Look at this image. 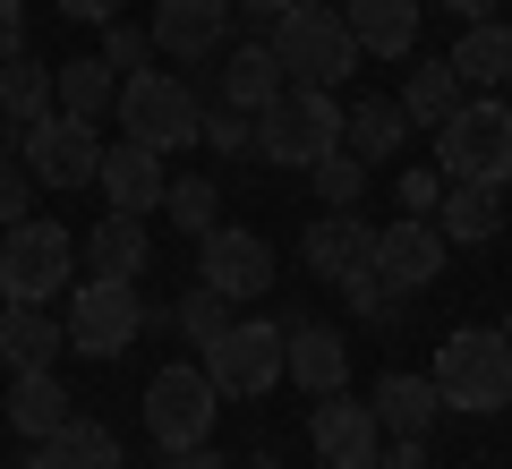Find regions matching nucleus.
<instances>
[{"mask_svg":"<svg viewBox=\"0 0 512 469\" xmlns=\"http://www.w3.org/2000/svg\"><path fill=\"white\" fill-rule=\"evenodd\" d=\"M436 393H444V410H461V418H495V410H512V342L495 325H453L436 342Z\"/></svg>","mask_w":512,"mask_h":469,"instance_id":"f257e3e1","label":"nucleus"},{"mask_svg":"<svg viewBox=\"0 0 512 469\" xmlns=\"http://www.w3.org/2000/svg\"><path fill=\"white\" fill-rule=\"evenodd\" d=\"M265 43H274V60H282V77H291V86H342V77L367 60L333 0H291V9L265 26Z\"/></svg>","mask_w":512,"mask_h":469,"instance_id":"f03ea898","label":"nucleus"},{"mask_svg":"<svg viewBox=\"0 0 512 469\" xmlns=\"http://www.w3.org/2000/svg\"><path fill=\"white\" fill-rule=\"evenodd\" d=\"M342 120H350V103H333V86H282L256 111V154L282 171H316L342 145Z\"/></svg>","mask_w":512,"mask_h":469,"instance_id":"7ed1b4c3","label":"nucleus"},{"mask_svg":"<svg viewBox=\"0 0 512 469\" xmlns=\"http://www.w3.org/2000/svg\"><path fill=\"white\" fill-rule=\"evenodd\" d=\"M436 163H444V180L512 188V111H504V94H461V111L436 128Z\"/></svg>","mask_w":512,"mask_h":469,"instance_id":"20e7f679","label":"nucleus"},{"mask_svg":"<svg viewBox=\"0 0 512 469\" xmlns=\"http://www.w3.org/2000/svg\"><path fill=\"white\" fill-rule=\"evenodd\" d=\"M197 120H205V94L188 86L180 69L120 77V137L154 145V154H180V145H197Z\"/></svg>","mask_w":512,"mask_h":469,"instance_id":"39448f33","label":"nucleus"},{"mask_svg":"<svg viewBox=\"0 0 512 469\" xmlns=\"http://www.w3.org/2000/svg\"><path fill=\"white\" fill-rule=\"evenodd\" d=\"M69 350L77 359H120L137 333H146V299H137V282H120V273H86V282L69 290Z\"/></svg>","mask_w":512,"mask_h":469,"instance_id":"423d86ee","label":"nucleus"},{"mask_svg":"<svg viewBox=\"0 0 512 469\" xmlns=\"http://www.w3.org/2000/svg\"><path fill=\"white\" fill-rule=\"evenodd\" d=\"M214 418H222V393H214V376H205V359L197 367H154V384H146V435L163 452H188V444H214Z\"/></svg>","mask_w":512,"mask_h":469,"instance_id":"0eeeda50","label":"nucleus"},{"mask_svg":"<svg viewBox=\"0 0 512 469\" xmlns=\"http://www.w3.org/2000/svg\"><path fill=\"white\" fill-rule=\"evenodd\" d=\"M197 359H205V376H214L222 401H265V393L282 384V325L239 316V325L222 333V342H205Z\"/></svg>","mask_w":512,"mask_h":469,"instance_id":"6e6552de","label":"nucleus"},{"mask_svg":"<svg viewBox=\"0 0 512 469\" xmlns=\"http://www.w3.org/2000/svg\"><path fill=\"white\" fill-rule=\"evenodd\" d=\"M69 231L60 222H43V214H26V222H9L0 231V282H9V299H43L52 307L60 290H69Z\"/></svg>","mask_w":512,"mask_h":469,"instance_id":"1a4fd4ad","label":"nucleus"},{"mask_svg":"<svg viewBox=\"0 0 512 469\" xmlns=\"http://www.w3.org/2000/svg\"><path fill=\"white\" fill-rule=\"evenodd\" d=\"M18 163L35 171V188H86L103 171V137H94V120L43 111L35 128H18Z\"/></svg>","mask_w":512,"mask_h":469,"instance_id":"9d476101","label":"nucleus"},{"mask_svg":"<svg viewBox=\"0 0 512 469\" xmlns=\"http://www.w3.org/2000/svg\"><path fill=\"white\" fill-rule=\"evenodd\" d=\"M197 282L222 290V299H265V282H274V248L256 231H231V222H214V231L197 239Z\"/></svg>","mask_w":512,"mask_h":469,"instance_id":"9b49d317","label":"nucleus"},{"mask_svg":"<svg viewBox=\"0 0 512 469\" xmlns=\"http://www.w3.org/2000/svg\"><path fill=\"white\" fill-rule=\"evenodd\" d=\"M444 256H453V248H444L436 222L402 214V222H384V231H376V282L393 290V299H419V290L444 273Z\"/></svg>","mask_w":512,"mask_h":469,"instance_id":"f8f14e48","label":"nucleus"},{"mask_svg":"<svg viewBox=\"0 0 512 469\" xmlns=\"http://www.w3.org/2000/svg\"><path fill=\"white\" fill-rule=\"evenodd\" d=\"M308 444H316V461H333V469H376L384 427H376V410H367V401L325 393V401L308 410Z\"/></svg>","mask_w":512,"mask_h":469,"instance_id":"ddd939ff","label":"nucleus"},{"mask_svg":"<svg viewBox=\"0 0 512 469\" xmlns=\"http://www.w3.org/2000/svg\"><path fill=\"white\" fill-rule=\"evenodd\" d=\"M154 52L163 60H214L222 52V35H231V0H154Z\"/></svg>","mask_w":512,"mask_h":469,"instance_id":"4468645a","label":"nucleus"},{"mask_svg":"<svg viewBox=\"0 0 512 469\" xmlns=\"http://www.w3.org/2000/svg\"><path fill=\"white\" fill-rule=\"evenodd\" d=\"M94 188L111 197V214H154V205H163V188H171V171H163V154H154V145L120 137V145H103Z\"/></svg>","mask_w":512,"mask_h":469,"instance_id":"2eb2a0df","label":"nucleus"},{"mask_svg":"<svg viewBox=\"0 0 512 469\" xmlns=\"http://www.w3.org/2000/svg\"><path fill=\"white\" fill-rule=\"evenodd\" d=\"M282 376H291L308 401L350 393V342L325 333V325H282Z\"/></svg>","mask_w":512,"mask_h":469,"instance_id":"dca6fc26","label":"nucleus"},{"mask_svg":"<svg viewBox=\"0 0 512 469\" xmlns=\"http://www.w3.org/2000/svg\"><path fill=\"white\" fill-rule=\"evenodd\" d=\"M308 273H325L333 290L359 282V273H376V222H359V214H316V222H308Z\"/></svg>","mask_w":512,"mask_h":469,"instance_id":"f3484780","label":"nucleus"},{"mask_svg":"<svg viewBox=\"0 0 512 469\" xmlns=\"http://www.w3.org/2000/svg\"><path fill=\"white\" fill-rule=\"evenodd\" d=\"M333 9H342V26L359 35V52H376V60L419 52V9L427 0H333Z\"/></svg>","mask_w":512,"mask_h":469,"instance_id":"a211bd4d","label":"nucleus"},{"mask_svg":"<svg viewBox=\"0 0 512 469\" xmlns=\"http://www.w3.org/2000/svg\"><path fill=\"white\" fill-rule=\"evenodd\" d=\"M60 350H69V325H60L43 299H9V316H0V359H9V376H26V367H52Z\"/></svg>","mask_w":512,"mask_h":469,"instance_id":"6ab92c4d","label":"nucleus"},{"mask_svg":"<svg viewBox=\"0 0 512 469\" xmlns=\"http://www.w3.org/2000/svg\"><path fill=\"white\" fill-rule=\"evenodd\" d=\"M436 231H444V248H487V239L504 231V188L453 180V188L436 197Z\"/></svg>","mask_w":512,"mask_h":469,"instance_id":"aec40b11","label":"nucleus"},{"mask_svg":"<svg viewBox=\"0 0 512 469\" xmlns=\"http://www.w3.org/2000/svg\"><path fill=\"white\" fill-rule=\"evenodd\" d=\"M26 469H120V435H111L103 418H77L69 410L35 452H26Z\"/></svg>","mask_w":512,"mask_h":469,"instance_id":"412c9836","label":"nucleus"},{"mask_svg":"<svg viewBox=\"0 0 512 469\" xmlns=\"http://www.w3.org/2000/svg\"><path fill=\"white\" fill-rule=\"evenodd\" d=\"M282 86H291V77H282V60H274V43L256 35V43H239V52L222 60V77H214V103H231V111H248V120H256V111L274 103Z\"/></svg>","mask_w":512,"mask_h":469,"instance_id":"4be33fe9","label":"nucleus"},{"mask_svg":"<svg viewBox=\"0 0 512 469\" xmlns=\"http://www.w3.org/2000/svg\"><path fill=\"white\" fill-rule=\"evenodd\" d=\"M402 137H410L402 94H359V103H350V120H342V145L359 154L367 171H376V163H393V154H402Z\"/></svg>","mask_w":512,"mask_h":469,"instance_id":"5701e85b","label":"nucleus"},{"mask_svg":"<svg viewBox=\"0 0 512 469\" xmlns=\"http://www.w3.org/2000/svg\"><path fill=\"white\" fill-rule=\"evenodd\" d=\"M367 410H376V427H393V435H427L444 418V393H436V376H384L376 393H367Z\"/></svg>","mask_w":512,"mask_h":469,"instance_id":"b1692460","label":"nucleus"},{"mask_svg":"<svg viewBox=\"0 0 512 469\" xmlns=\"http://www.w3.org/2000/svg\"><path fill=\"white\" fill-rule=\"evenodd\" d=\"M453 77H461V86H512V26H504V18L461 26V43H453Z\"/></svg>","mask_w":512,"mask_h":469,"instance_id":"393cba45","label":"nucleus"},{"mask_svg":"<svg viewBox=\"0 0 512 469\" xmlns=\"http://www.w3.org/2000/svg\"><path fill=\"white\" fill-rule=\"evenodd\" d=\"M86 273H120V282H137L146 273V214H103L86 231Z\"/></svg>","mask_w":512,"mask_h":469,"instance_id":"a878e982","label":"nucleus"},{"mask_svg":"<svg viewBox=\"0 0 512 469\" xmlns=\"http://www.w3.org/2000/svg\"><path fill=\"white\" fill-rule=\"evenodd\" d=\"M60 418H69V393H60L52 367H26V376H9V427H18L26 444H43Z\"/></svg>","mask_w":512,"mask_h":469,"instance_id":"bb28decb","label":"nucleus"},{"mask_svg":"<svg viewBox=\"0 0 512 469\" xmlns=\"http://www.w3.org/2000/svg\"><path fill=\"white\" fill-rule=\"evenodd\" d=\"M43 111H60V86H52V60H0V120L35 128Z\"/></svg>","mask_w":512,"mask_h":469,"instance_id":"cd10ccee","label":"nucleus"},{"mask_svg":"<svg viewBox=\"0 0 512 469\" xmlns=\"http://www.w3.org/2000/svg\"><path fill=\"white\" fill-rule=\"evenodd\" d=\"M52 86H60V111H69V120H103V111L120 103L111 60H52Z\"/></svg>","mask_w":512,"mask_h":469,"instance_id":"c85d7f7f","label":"nucleus"},{"mask_svg":"<svg viewBox=\"0 0 512 469\" xmlns=\"http://www.w3.org/2000/svg\"><path fill=\"white\" fill-rule=\"evenodd\" d=\"M461 77H453V60H419V69H410V86H402V111H410V128H444L461 111Z\"/></svg>","mask_w":512,"mask_h":469,"instance_id":"c756f323","label":"nucleus"},{"mask_svg":"<svg viewBox=\"0 0 512 469\" xmlns=\"http://www.w3.org/2000/svg\"><path fill=\"white\" fill-rule=\"evenodd\" d=\"M163 214L180 222L188 239H205V231L222 222V188H214V180H171V188H163Z\"/></svg>","mask_w":512,"mask_h":469,"instance_id":"7c9ffc66","label":"nucleus"},{"mask_svg":"<svg viewBox=\"0 0 512 469\" xmlns=\"http://www.w3.org/2000/svg\"><path fill=\"white\" fill-rule=\"evenodd\" d=\"M359 188H367V163L350 154V145H333L325 163H316V205H333V214H350V205H359Z\"/></svg>","mask_w":512,"mask_h":469,"instance_id":"2f4dec72","label":"nucleus"},{"mask_svg":"<svg viewBox=\"0 0 512 469\" xmlns=\"http://www.w3.org/2000/svg\"><path fill=\"white\" fill-rule=\"evenodd\" d=\"M231 325H239V316H231V299H222V290H205V282H197V290L180 299V333H188L197 350H205V342H222Z\"/></svg>","mask_w":512,"mask_h":469,"instance_id":"473e14b6","label":"nucleus"},{"mask_svg":"<svg viewBox=\"0 0 512 469\" xmlns=\"http://www.w3.org/2000/svg\"><path fill=\"white\" fill-rule=\"evenodd\" d=\"M197 145H214V154H256V120H248V111H231V103H205Z\"/></svg>","mask_w":512,"mask_h":469,"instance_id":"72a5a7b5","label":"nucleus"},{"mask_svg":"<svg viewBox=\"0 0 512 469\" xmlns=\"http://www.w3.org/2000/svg\"><path fill=\"white\" fill-rule=\"evenodd\" d=\"M103 60L111 69H154V26H128V18H111V35H103Z\"/></svg>","mask_w":512,"mask_h":469,"instance_id":"f704fd0d","label":"nucleus"},{"mask_svg":"<svg viewBox=\"0 0 512 469\" xmlns=\"http://www.w3.org/2000/svg\"><path fill=\"white\" fill-rule=\"evenodd\" d=\"M26 214H35V171H26L18 154H0V231L26 222Z\"/></svg>","mask_w":512,"mask_h":469,"instance_id":"c9c22d12","label":"nucleus"},{"mask_svg":"<svg viewBox=\"0 0 512 469\" xmlns=\"http://www.w3.org/2000/svg\"><path fill=\"white\" fill-rule=\"evenodd\" d=\"M342 299H350V316H393V307H402L393 290L376 282V273H359V282H342Z\"/></svg>","mask_w":512,"mask_h":469,"instance_id":"e433bc0d","label":"nucleus"},{"mask_svg":"<svg viewBox=\"0 0 512 469\" xmlns=\"http://www.w3.org/2000/svg\"><path fill=\"white\" fill-rule=\"evenodd\" d=\"M376 469H427V435H393V444L376 452Z\"/></svg>","mask_w":512,"mask_h":469,"instance_id":"4c0bfd02","label":"nucleus"},{"mask_svg":"<svg viewBox=\"0 0 512 469\" xmlns=\"http://www.w3.org/2000/svg\"><path fill=\"white\" fill-rule=\"evenodd\" d=\"M26 52V0H0V60Z\"/></svg>","mask_w":512,"mask_h":469,"instance_id":"58836bf2","label":"nucleus"},{"mask_svg":"<svg viewBox=\"0 0 512 469\" xmlns=\"http://www.w3.org/2000/svg\"><path fill=\"white\" fill-rule=\"evenodd\" d=\"M60 18H77V26H111V18H120V0H60Z\"/></svg>","mask_w":512,"mask_h":469,"instance_id":"ea45409f","label":"nucleus"},{"mask_svg":"<svg viewBox=\"0 0 512 469\" xmlns=\"http://www.w3.org/2000/svg\"><path fill=\"white\" fill-rule=\"evenodd\" d=\"M436 197H444L436 171H410V180H402V205H436Z\"/></svg>","mask_w":512,"mask_h":469,"instance_id":"a19ab883","label":"nucleus"},{"mask_svg":"<svg viewBox=\"0 0 512 469\" xmlns=\"http://www.w3.org/2000/svg\"><path fill=\"white\" fill-rule=\"evenodd\" d=\"M171 469H231V461H222L214 444H188V452H171Z\"/></svg>","mask_w":512,"mask_h":469,"instance_id":"79ce46f5","label":"nucleus"},{"mask_svg":"<svg viewBox=\"0 0 512 469\" xmlns=\"http://www.w3.org/2000/svg\"><path fill=\"white\" fill-rule=\"evenodd\" d=\"M444 9H453L461 26H478V18H495V0H444Z\"/></svg>","mask_w":512,"mask_h":469,"instance_id":"37998d69","label":"nucleus"},{"mask_svg":"<svg viewBox=\"0 0 512 469\" xmlns=\"http://www.w3.org/2000/svg\"><path fill=\"white\" fill-rule=\"evenodd\" d=\"M231 9H248V18H265V26H274L282 9H291V0H231Z\"/></svg>","mask_w":512,"mask_h":469,"instance_id":"c03bdc74","label":"nucleus"},{"mask_svg":"<svg viewBox=\"0 0 512 469\" xmlns=\"http://www.w3.org/2000/svg\"><path fill=\"white\" fill-rule=\"evenodd\" d=\"M0 316H9V282H0Z\"/></svg>","mask_w":512,"mask_h":469,"instance_id":"a18cd8bd","label":"nucleus"},{"mask_svg":"<svg viewBox=\"0 0 512 469\" xmlns=\"http://www.w3.org/2000/svg\"><path fill=\"white\" fill-rule=\"evenodd\" d=\"M495 333H504V342H512V316H504V325H495Z\"/></svg>","mask_w":512,"mask_h":469,"instance_id":"49530a36","label":"nucleus"},{"mask_svg":"<svg viewBox=\"0 0 512 469\" xmlns=\"http://www.w3.org/2000/svg\"><path fill=\"white\" fill-rule=\"evenodd\" d=\"M504 111H512V86H504Z\"/></svg>","mask_w":512,"mask_h":469,"instance_id":"de8ad7c7","label":"nucleus"},{"mask_svg":"<svg viewBox=\"0 0 512 469\" xmlns=\"http://www.w3.org/2000/svg\"><path fill=\"white\" fill-rule=\"evenodd\" d=\"M316 469H333V461H316Z\"/></svg>","mask_w":512,"mask_h":469,"instance_id":"09e8293b","label":"nucleus"}]
</instances>
